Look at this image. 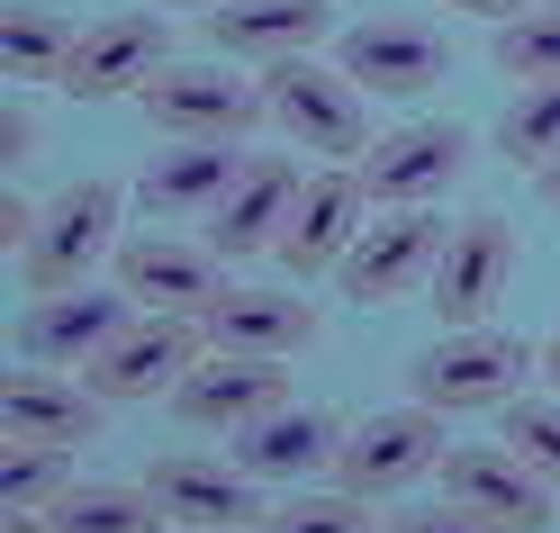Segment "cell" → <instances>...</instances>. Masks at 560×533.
<instances>
[{"mask_svg": "<svg viewBox=\"0 0 560 533\" xmlns=\"http://www.w3.org/2000/svg\"><path fill=\"white\" fill-rule=\"evenodd\" d=\"M262 100H271V127L307 146L317 163H362L371 154V91L343 73V63H317V55H290L262 73Z\"/></svg>", "mask_w": 560, "mask_h": 533, "instance_id": "cell-1", "label": "cell"}, {"mask_svg": "<svg viewBox=\"0 0 560 533\" xmlns=\"http://www.w3.org/2000/svg\"><path fill=\"white\" fill-rule=\"evenodd\" d=\"M136 100H145L163 146H254V127L271 118L262 82L226 73V63H172V73H154Z\"/></svg>", "mask_w": 560, "mask_h": 533, "instance_id": "cell-2", "label": "cell"}, {"mask_svg": "<svg viewBox=\"0 0 560 533\" xmlns=\"http://www.w3.org/2000/svg\"><path fill=\"white\" fill-rule=\"evenodd\" d=\"M407 380H416V398H425L434 416H479V407L524 398L534 352H524L515 335H498V326H443V344L416 352Z\"/></svg>", "mask_w": 560, "mask_h": 533, "instance_id": "cell-3", "label": "cell"}, {"mask_svg": "<svg viewBox=\"0 0 560 533\" xmlns=\"http://www.w3.org/2000/svg\"><path fill=\"white\" fill-rule=\"evenodd\" d=\"M127 244V190L118 182H73L46 199L37 244L19 254L27 290H73V280H100V263H118Z\"/></svg>", "mask_w": 560, "mask_h": 533, "instance_id": "cell-4", "label": "cell"}, {"mask_svg": "<svg viewBox=\"0 0 560 533\" xmlns=\"http://www.w3.org/2000/svg\"><path fill=\"white\" fill-rule=\"evenodd\" d=\"M443 416L425 398H407V407H380L362 425H343V443H335V488H353V497H398L416 479H434L443 471Z\"/></svg>", "mask_w": 560, "mask_h": 533, "instance_id": "cell-5", "label": "cell"}, {"mask_svg": "<svg viewBox=\"0 0 560 533\" xmlns=\"http://www.w3.org/2000/svg\"><path fill=\"white\" fill-rule=\"evenodd\" d=\"M127 316L136 299L118 290H100V280H73V290H27L19 308V362H46V371H91L100 352H109L127 335Z\"/></svg>", "mask_w": 560, "mask_h": 533, "instance_id": "cell-6", "label": "cell"}, {"mask_svg": "<svg viewBox=\"0 0 560 533\" xmlns=\"http://www.w3.org/2000/svg\"><path fill=\"white\" fill-rule=\"evenodd\" d=\"M434 479H443L452 507L479 515L488 533H542L551 507H560V488H551L524 452H506V443H452Z\"/></svg>", "mask_w": 560, "mask_h": 533, "instance_id": "cell-7", "label": "cell"}, {"mask_svg": "<svg viewBox=\"0 0 560 533\" xmlns=\"http://www.w3.org/2000/svg\"><path fill=\"white\" fill-rule=\"evenodd\" d=\"M443 235H452V218H434V208H380V218L362 227V244L343 254L335 290L353 308H389L407 290H425L434 263H443Z\"/></svg>", "mask_w": 560, "mask_h": 533, "instance_id": "cell-8", "label": "cell"}, {"mask_svg": "<svg viewBox=\"0 0 560 533\" xmlns=\"http://www.w3.org/2000/svg\"><path fill=\"white\" fill-rule=\"evenodd\" d=\"M353 172H362L371 208H434V199L470 172V136L452 127V118H407V127H389V136H371V154H362Z\"/></svg>", "mask_w": 560, "mask_h": 533, "instance_id": "cell-9", "label": "cell"}, {"mask_svg": "<svg viewBox=\"0 0 560 533\" xmlns=\"http://www.w3.org/2000/svg\"><path fill=\"white\" fill-rule=\"evenodd\" d=\"M199 352H208V326H199V316H154V308H136L127 335L100 352L82 380H91L109 407H145V398H172V389H182V371L199 362Z\"/></svg>", "mask_w": 560, "mask_h": 533, "instance_id": "cell-10", "label": "cell"}, {"mask_svg": "<svg viewBox=\"0 0 560 533\" xmlns=\"http://www.w3.org/2000/svg\"><path fill=\"white\" fill-rule=\"evenodd\" d=\"M280 407H290V371L271 352H218L208 344L182 371V389H172V416L199 425V434H244V425H262Z\"/></svg>", "mask_w": 560, "mask_h": 533, "instance_id": "cell-11", "label": "cell"}, {"mask_svg": "<svg viewBox=\"0 0 560 533\" xmlns=\"http://www.w3.org/2000/svg\"><path fill=\"white\" fill-rule=\"evenodd\" d=\"M145 497L163 507V524H208V533H254L262 507V479L244 461H208V452H154L145 461Z\"/></svg>", "mask_w": 560, "mask_h": 533, "instance_id": "cell-12", "label": "cell"}, {"mask_svg": "<svg viewBox=\"0 0 560 533\" xmlns=\"http://www.w3.org/2000/svg\"><path fill=\"white\" fill-rule=\"evenodd\" d=\"M118 290L136 299V308H154V316H208V299L226 290V254L208 235H127L118 244Z\"/></svg>", "mask_w": 560, "mask_h": 533, "instance_id": "cell-13", "label": "cell"}, {"mask_svg": "<svg viewBox=\"0 0 560 533\" xmlns=\"http://www.w3.org/2000/svg\"><path fill=\"white\" fill-rule=\"evenodd\" d=\"M154 73H172V19L163 10H109L82 27L73 63H63V91L73 100H127Z\"/></svg>", "mask_w": 560, "mask_h": 533, "instance_id": "cell-14", "label": "cell"}, {"mask_svg": "<svg viewBox=\"0 0 560 533\" xmlns=\"http://www.w3.org/2000/svg\"><path fill=\"white\" fill-rule=\"evenodd\" d=\"M362 227H371L362 172L353 163H317V172H307V190H299V208H290V235H280V271H290V280L343 271V254L362 244Z\"/></svg>", "mask_w": 560, "mask_h": 533, "instance_id": "cell-15", "label": "cell"}, {"mask_svg": "<svg viewBox=\"0 0 560 533\" xmlns=\"http://www.w3.org/2000/svg\"><path fill=\"white\" fill-rule=\"evenodd\" d=\"M515 280V218H498V208H479V218H462L443 235V263L425 280V299L443 326H488V308L506 299Z\"/></svg>", "mask_w": 560, "mask_h": 533, "instance_id": "cell-16", "label": "cell"}, {"mask_svg": "<svg viewBox=\"0 0 560 533\" xmlns=\"http://www.w3.org/2000/svg\"><path fill=\"white\" fill-rule=\"evenodd\" d=\"M335 63L353 73L371 100H425L443 73H452V55L425 19H362V27H343V46Z\"/></svg>", "mask_w": 560, "mask_h": 533, "instance_id": "cell-17", "label": "cell"}, {"mask_svg": "<svg viewBox=\"0 0 560 533\" xmlns=\"http://www.w3.org/2000/svg\"><path fill=\"white\" fill-rule=\"evenodd\" d=\"M307 190V172L290 154H244L235 190L218 199V218H208V244H218L226 263H254V254H280V235H290V208Z\"/></svg>", "mask_w": 560, "mask_h": 533, "instance_id": "cell-18", "label": "cell"}, {"mask_svg": "<svg viewBox=\"0 0 560 533\" xmlns=\"http://www.w3.org/2000/svg\"><path fill=\"white\" fill-rule=\"evenodd\" d=\"M326 27H335V0H226V10H208V46L271 73L290 55H317Z\"/></svg>", "mask_w": 560, "mask_h": 533, "instance_id": "cell-19", "label": "cell"}, {"mask_svg": "<svg viewBox=\"0 0 560 533\" xmlns=\"http://www.w3.org/2000/svg\"><path fill=\"white\" fill-rule=\"evenodd\" d=\"M208 344L218 352H271V362H290V352L317 335V299L299 290H244V280H226L218 299H208Z\"/></svg>", "mask_w": 560, "mask_h": 533, "instance_id": "cell-20", "label": "cell"}, {"mask_svg": "<svg viewBox=\"0 0 560 533\" xmlns=\"http://www.w3.org/2000/svg\"><path fill=\"white\" fill-rule=\"evenodd\" d=\"M100 389L82 371H46V362H19L10 389H0V416H10V434L27 443H91L100 434Z\"/></svg>", "mask_w": 560, "mask_h": 533, "instance_id": "cell-21", "label": "cell"}, {"mask_svg": "<svg viewBox=\"0 0 560 533\" xmlns=\"http://www.w3.org/2000/svg\"><path fill=\"white\" fill-rule=\"evenodd\" d=\"M335 443H343V416H326V407H280V416H262V425H244L235 434V461L254 471L262 488H290V479H317V471H335Z\"/></svg>", "mask_w": 560, "mask_h": 533, "instance_id": "cell-22", "label": "cell"}, {"mask_svg": "<svg viewBox=\"0 0 560 533\" xmlns=\"http://www.w3.org/2000/svg\"><path fill=\"white\" fill-rule=\"evenodd\" d=\"M235 172H244V146H163L136 172V199H145L154 218H218Z\"/></svg>", "mask_w": 560, "mask_h": 533, "instance_id": "cell-23", "label": "cell"}, {"mask_svg": "<svg viewBox=\"0 0 560 533\" xmlns=\"http://www.w3.org/2000/svg\"><path fill=\"white\" fill-rule=\"evenodd\" d=\"M55 533H163V507L145 497V479H73L46 507Z\"/></svg>", "mask_w": 560, "mask_h": 533, "instance_id": "cell-24", "label": "cell"}, {"mask_svg": "<svg viewBox=\"0 0 560 533\" xmlns=\"http://www.w3.org/2000/svg\"><path fill=\"white\" fill-rule=\"evenodd\" d=\"M82 27H63L55 10H10L0 19V55H10V82H55L63 91V63H73Z\"/></svg>", "mask_w": 560, "mask_h": 533, "instance_id": "cell-25", "label": "cell"}, {"mask_svg": "<svg viewBox=\"0 0 560 533\" xmlns=\"http://www.w3.org/2000/svg\"><path fill=\"white\" fill-rule=\"evenodd\" d=\"M498 154L524 172H542L560 154V82H515L506 118H498Z\"/></svg>", "mask_w": 560, "mask_h": 533, "instance_id": "cell-26", "label": "cell"}, {"mask_svg": "<svg viewBox=\"0 0 560 533\" xmlns=\"http://www.w3.org/2000/svg\"><path fill=\"white\" fill-rule=\"evenodd\" d=\"M63 488H73V443H27V434H10V461H0V507L46 515Z\"/></svg>", "mask_w": 560, "mask_h": 533, "instance_id": "cell-27", "label": "cell"}, {"mask_svg": "<svg viewBox=\"0 0 560 533\" xmlns=\"http://www.w3.org/2000/svg\"><path fill=\"white\" fill-rule=\"evenodd\" d=\"M488 55H498L506 82H560V10H551V0H534L524 19L498 27V46H488Z\"/></svg>", "mask_w": 560, "mask_h": 533, "instance_id": "cell-28", "label": "cell"}, {"mask_svg": "<svg viewBox=\"0 0 560 533\" xmlns=\"http://www.w3.org/2000/svg\"><path fill=\"white\" fill-rule=\"evenodd\" d=\"M254 533H380V515L353 488H307V497H290V507H271Z\"/></svg>", "mask_w": 560, "mask_h": 533, "instance_id": "cell-29", "label": "cell"}, {"mask_svg": "<svg viewBox=\"0 0 560 533\" xmlns=\"http://www.w3.org/2000/svg\"><path fill=\"white\" fill-rule=\"evenodd\" d=\"M498 416H506V434H498V443L524 452V461H534V471L560 488V398H506Z\"/></svg>", "mask_w": 560, "mask_h": 533, "instance_id": "cell-30", "label": "cell"}, {"mask_svg": "<svg viewBox=\"0 0 560 533\" xmlns=\"http://www.w3.org/2000/svg\"><path fill=\"white\" fill-rule=\"evenodd\" d=\"M380 533H488V524H479V515H462V507L443 497V507H407V515H389Z\"/></svg>", "mask_w": 560, "mask_h": 533, "instance_id": "cell-31", "label": "cell"}, {"mask_svg": "<svg viewBox=\"0 0 560 533\" xmlns=\"http://www.w3.org/2000/svg\"><path fill=\"white\" fill-rule=\"evenodd\" d=\"M37 218H46V208H27L19 190H10V199H0V244H10V263L27 254V244H37Z\"/></svg>", "mask_w": 560, "mask_h": 533, "instance_id": "cell-32", "label": "cell"}, {"mask_svg": "<svg viewBox=\"0 0 560 533\" xmlns=\"http://www.w3.org/2000/svg\"><path fill=\"white\" fill-rule=\"evenodd\" d=\"M0 146H10V163L37 154V109H27V100H10V109H0Z\"/></svg>", "mask_w": 560, "mask_h": 533, "instance_id": "cell-33", "label": "cell"}, {"mask_svg": "<svg viewBox=\"0 0 560 533\" xmlns=\"http://www.w3.org/2000/svg\"><path fill=\"white\" fill-rule=\"evenodd\" d=\"M434 10H462V19H524V10H534V0H434Z\"/></svg>", "mask_w": 560, "mask_h": 533, "instance_id": "cell-34", "label": "cell"}, {"mask_svg": "<svg viewBox=\"0 0 560 533\" xmlns=\"http://www.w3.org/2000/svg\"><path fill=\"white\" fill-rule=\"evenodd\" d=\"M534 190H542V199H551V208H560V154H551V163H542V172H534Z\"/></svg>", "mask_w": 560, "mask_h": 533, "instance_id": "cell-35", "label": "cell"}, {"mask_svg": "<svg viewBox=\"0 0 560 533\" xmlns=\"http://www.w3.org/2000/svg\"><path fill=\"white\" fill-rule=\"evenodd\" d=\"M154 10H199L208 19V10H226V0H154Z\"/></svg>", "mask_w": 560, "mask_h": 533, "instance_id": "cell-36", "label": "cell"}, {"mask_svg": "<svg viewBox=\"0 0 560 533\" xmlns=\"http://www.w3.org/2000/svg\"><path fill=\"white\" fill-rule=\"evenodd\" d=\"M542 371H551V380H560V335H551V344H542Z\"/></svg>", "mask_w": 560, "mask_h": 533, "instance_id": "cell-37", "label": "cell"}, {"mask_svg": "<svg viewBox=\"0 0 560 533\" xmlns=\"http://www.w3.org/2000/svg\"><path fill=\"white\" fill-rule=\"evenodd\" d=\"M163 533H208V524H163Z\"/></svg>", "mask_w": 560, "mask_h": 533, "instance_id": "cell-38", "label": "cell"}, {"mask_svg": "<svg viewBox=\"0 0 560 533\" xmlns=\"http://www.w3.org/2000/svg\"><path fill=\"white\" fill-rule=\"evenodd\" d=\"M551 10H560V0H551Z\"/></svg>", "mask_w": 560, "mask_h": 533, "instance_id": "cell-39", "label": "cell"}]
</instances>
